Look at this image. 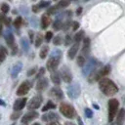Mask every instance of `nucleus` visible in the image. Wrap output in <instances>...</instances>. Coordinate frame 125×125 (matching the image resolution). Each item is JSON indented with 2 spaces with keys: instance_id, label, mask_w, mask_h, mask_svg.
Listing matches in <instances>:
<instances>
[{
  "instance_id": "nucleus-44",
  "label": "nucleus",
  "mask_w": 125,
  "mask_h": 125,
  "mask_svg": "<svg viewBox=\"0 0 125 125\" xmlns=\"http://www.w3.org/2000/svg\"><path fill=\"white\" fill-rule=\"evenodd\" d=\"M20 115V112L19 113H14V114H12L11 115V119H13V120H16L17 118H18V116Z\"/></svg>"
},
{
  "instance_id": "nucleus-31",
  "label": "nucleus",
  "mask_w": 125,
  "mask_h": 125,
  "mask_svg": "<svg viewBox=\"0 0 125 125\" xmlns=\"http://www.w3.org/2000/svg\"><path fill=\"white\" fill-rule=\"evenodd\" d=\"M21 24H22V19H21V17H18L14 21V25L16 28H20L21 26Z\"/></svg>"
},
{
  "instance_id": "nucleus-13",
  "label": "nucleus",
  "mask_w": 125,
  "mask_h": 125,
  "mask_svg": "<svg viewBox=\"0 0 125 125\" xmlns=\"http://www.w3.org/2000/svg\"><path fill=\"white\" fill-rule=\"evenodd\" d=\"M48 84H49L48 79L45 78V77H41V78L38 79V81L36 83V90L41 92V91H43V90H45L47 88Z\"/></svg>"
},
{
  "instance_id": "nucleus-33",
  "label": "nucleus",
  "mask_w": 125,
  "mask_h": 125,
  "mask_svg": "<svg viewBox=\"0 0 125 125\" xmlns=\"http://www.w3.org/2000/svg\"><path fill=\"white\" fill-rule=\"evenodd\" d=\"M70 25H71L70 20H69V19H67L64 22H62V28H61V29H62V30H67V29L70 27Z\"/></svg>"
},
{
  "instance_id": "nucleus-26",
  "label": "nucleus",
  "mask_w": 125,
  "mask_h": 125,
  "mask_svg": "<svg viewBox=\"0 0 125 125\" xmlns=\"http://www.w3.org/2000/svg\"><path fill=\"white\" fill-rule=\"evenodd\" d=\"M70 4V0H60L59 3L57 4V8H65Z\"/></svg>"
},
{
  "instance_id": "nucleus-10",
  "label": "nucleus",
  "mask_w": 125,
  "mask_h": 125,
  "mask_svg": "<svg viewBox=\"0 0 125 125\" xmlns=\"http://www.w3.org/2000/svg\"><path fill=\"white\" fill-rule=\"evenodd\" d=\"M26 102H27V99H26V98H24V97H23V98H21V99L16 100V101H15V103H14V105H13L14 110H15V111H20V110H21V109L25 106Z\"/></svg>"
},
{
  "instance_id": "nucleus-19",
  "label": "nucleus",
  "mask_w": 125,
  "mask_h": 125,
  "mask_svg": "<svg viewBox=\"0 0 125 125\" xmlns=\"http://www.w3.org/2000/svg\"><path fill=\"white\" fill-rule=\"evenodd\" d=\"M58 117L59 116H58V114L56 112H49V113L44 114L42 116V120L43 121H50V122H52V121H57Z\"/></svg>"
},
{
  "instance_id": "nucleus-16",
  "label": "nucleus",
  "mask_w": 125,
  "mask_h": 125,
  "mask_svg": "<svg viewBox=\"0 0 125 125\" xmlns=\"http://www.w3.org/2000/svg\"><path fill=\"white\" fill-rule=\"evenodd\" d=\"M5 41H6L7 45L9 47H11V48L15 45V37H14L13 33L11 32V30H8L6 32V34H5Z\"/></svg>"
},
{
  "instance_id": "nucleus-3",
  "label": "nucleus",
  "mask_w": 125,
  "mask_h": 125,
  "mask_svg": "<svg viewBox=\"0 0 125 125\" xmlns=\"http://www.w3.org/2000/svg\"><path fill=\"white\" fill-rule=\"evenodd\" d=\"M119 107V102L116 99H110L108 101V121H113L115 115L117 114Z\"/></svg>"
},
{
  "instance_id": "nucleus-5",
  "label": "nucleus",
  "mask_w": 125,
  "mask_h": 125,
  "mask_svg": "<svg viewBox=\"0 0 125 125\" xmlns=\"http://www.w3.org/2000/svg\"><path fill=\"white\" fill-rule=\"evenodd\" d=\"M59 73H60L61 79H62L65 83H70L72 81V74L67 66H62Z\"/></svg>"
},
{
  "instance_id": "nucleus-28",
  "label": "nucleus",
  "mask_w": 125,
  "mask_h": 125,
  "mask_svg": "<svg viewBox=\"0 0 125 125\" xmlns=\"http://www.w3.org/2000/svg\"><path fill=\"white\" fill-rule=\"evenodd\" d=\"M123 119H124V108H121L119 110L118 114H117V120L116 121H117L118 124H121L122 121H123Z\"/></svg>"
},
{
  "instance_id": "nucleus-41",
  "label": "nucleus",
  "mask_w": 125,
  "mask_h": 125,
  "mask_svg": "<svg viewBox=\"0 0 125 125\" xmlns=\"http://www.w3.org/2000/svg\"><path fill=\"white\" fill-rule=\"evenodd\" d=\"M35 71H36V67H32V68H30V69L27 71V76H31V75H33V74L35 73Z\"/></svg>"
},
{
  "instance_id": "nucleus-45",
  "label": "nucleus",
  "mask_w": 125,
  "mask_h": 125,
  "mask_svg": "<svg viewBox=\"0 0 125 125\" xmlns=\"http://www.w3.org/2000/svg\"><path fill=\"white\" fill-rule=\"evenodd\" d=\"M5 18H6V17H5V15H4V14H0V24L4 22Z\"/></svg>"
},
{
  "instance_id": "nucleus-22",
  "label": "nucleus",
  "mask_w": 125,
  "mask_h": 125,
  "mask_svg": "<svg viewBox=\"0 0 125 125\" xmlns=\"http://www.w3.org/2000/svg\"><path fill=\"white\" fill-rule=\"evenodd\" d=\"M54 108H56V104L53 103L52 101H48L47 104L42 107V111H43V112H46L47 110H49V109H54Z\"/></svg>"
},
{
  "instance_id": "nucleus-47",
  "label": "nucleus",
  "mask_w": 125,
  "mask_h": 125,
  "mask_svg": "<svg viewBox=\"0 0 125 125\" xmlns=\"http://www.w3.org/2000/svg\"><path fill=\"white\" fill-rule=\"evenodd\" d=\"M47 125H61L58 121H52V122H49V123H47Z\"/></svg>"
},
{
  "instance_id": "nucleus-42",
  "label": "nucleus",
  "mask_w": 125,
  "mask_h": 125,
  "mask_svg": "<svg viewBox=\"0 0 125 125\" xmlns=\"http://www.w3.org/2000/svg\"><path fill=\"white\" fill-rule=\"evenodd\" d=\"M71 24H72V29L73 30H77V28L79 27V23L77 21H73Z\"/></svg>"
},
{
  "instance_id": "nucleus-48",
  "label": "nucleus",
  "mask_w": 125,
  "mask_h": 125,
  "mask_svg": "<svg viewBox=\"0 0 125 125\" xmlns=\"http://www.w3.org/2000/svg\"><path fill=\"white\" fill-rule=\"evenodd\" d=\"M28 34H29V38H30V41L32 42V39H33V32L30 30V31L28 32Z\"/></svg>"
},
{
  "instance_id": "nucleus-39",
  "label": "nucleus",
  "mask_w": 125,
  "mask_h": 125,
  "mask_svg": "<svg viewBox=\"0 0 125 125\" xmlns=\"http://www.w3.org/2000/svg\"><path fill=\"white\" fill-rule=\"evenodd\" d=\"M44 73H45V68H44V67H41V68L39 69V71H38L37 75H36V78H37V79H39V78L43 77V74H44Z\"/></svg>"
},
{
  "instance_id": "nucleus-53",
  "label": "nucleus",
  "mask_w": 125,
  "mask_h": 125,
  "mask_svg": "<svg viewBox=\"0 0 125 125\" xmlns=\"http://www.w3.org/2000/svg\"><path fill=\"white\" fill-rule=\"evenodd\" d=\"M2 29H3V27H2V24H0V35H1V33H2Z\"/></svg>"
},
{
  "instance_id": "nucleus-29",
  "label": "nucleus",
  "mask_w": 125,
  "mask_h": 125,
  "mask_svg": "<svg viewBox=\"0 0 125 125\" xmlns=\"http://www.w3.org/2000/svg\"><path fill=\"white\" fill-rule=\"evenodd\" d=\"M42 41H43V36H42V34H37L36 35V38H35V47H39L41 44H42Z\"/></svg>"
},
{
  "instance_id": "nucleus-12",
  "label": "nucleus",
  "mask_w": 125,
  "mask_h": 125,
  "mask_svg": "<svg viewBox=\"0 0 125 125\" xmlns=\"http://www.w3.org/2000/svg\"><path fill=\"white\" fill-rule=\"evenodd\" d=\"M90 52V38L89 37H84L83 38V47H82V51H81V56H83L85 58V56H87Z\"/></svg>"
},
{
  "instance_id": "nucleus-1",
  "label": "nucleus",
  "mask_w": 125,
  "mask_h": 125,
  "mask_svg": "<svg viewBox=\"0 0 125 125\" xmlns=\"http://www.w3.org/2000/svg\"><path fill=\"white\" fill-rule=\"evenodd\" d=\"M99 88L105 96H113L118 92V87L116 84L106 77L99 80Z\"/></svg>"
},
{
  "instance_id": "nucleus-50",
  "label": "nucleus",
  "mask_w": 125,
  "mask_h": 125,
  "mask_svg": "<svg viewBox=\"0 0 125 125\" xmlns=\"http://www.w3.org/2000/svg\"><path fill=\"white\" fill-rule=\"evenodd\" d=\"M81 12H82V8H81V7H79V9H77V11H76V14H77V15H80V14H81Z\"/></svg>"
},
{
  "instance_id": "nucleus-30",
  "label": "nucleus",
  "mask_w": 125,
  "mask_h": 125,
  "mask_svg": "<svg viewBox=\"0 0 125 125\" xmlns=\"http://www.w3.org/2000/svg\"><path fill=\"white\" fill-rule=\"evenodd\" d=\"M62 21H60V20H56L55 22L53 23V27L55 30H60L62 28Z\"/></svg>"
},
{
  "instance_id": "nucleus-37",
  "label": "nucleus",
  "mask_w": 125,
  "mask_h": 125,
  "mask_svg": "<svg viewBox=\"0 0 125 125\" xmlns=\"http://www.w3.org/2000/svg\"><path fill=\"white\" fill-rule=\"evenodd\" d=\"M71 41H72L71 36H70L69 34H66V35H65V38H64V45H65V46H69L70 43H71Z\"/></svg>"
},
{
  "instance_id": "nucleus-8",
  "label": "nucleus",
  "mask_w": 125,
  "mask_h": 125,
  "mask_svg": "<svg viewBox=\"0 0 125 125\" xmlns=\"http://www.w3.org/2000/svg\"><path fill=\"white\" fill-rule=\"evenodd\" d=\"M30 87H31V84H30L29 81H23L19 86V88L17 90V95L18 96H24V95H26L28 93Z\"/></svg>"
},
{
  "instance_id": "nucleus-17",
  "label": "nucleus",
  "mask_w": 125,
  "mask_h": 125,
  "mask_svg": "<svg viewBox=\"0 0 125 125\" xmlns=\"http://www.w3.org/2000/svg\"><path fill=\"white\" fill-rule=\"evenodd\" d=\"M50 4H51L50 1H41V2H39L37 5H34V6L32 7V10H33V12L37 13V12H39L41 9L47 8L48 6H50Z\"/></svg>"
},
{
  "instance_id": "nucleus-4",
  "label": "nucleus",
  "mask_w": 125,
  "mask_h": 125,
  "mask_svg": "<svg viewBox=\"0 0 125 125\" xmlns=\"http://www.w3.org/2000/svg\"><path fill=\"white\" fill-rule=\"evenodd\" d=\"M60 112L67 117V118H73L75 116V109L74 107L71 105V104H65V103H62L60 104Z\"/></svg>"
},
{
  "instance_id": "nucleus-9",
  "label": "nucleus",
  "mask_w": 125,
  "mask_h": 125,
  "mask_svg": "<svg viewBox=\"0 0 125 125\" xmlns=\"http://www.w3.org/2000/svg\"><path fill=\"white\" fill-rule=\"evenodd\" d=\"M38 116H39V114H38V112H37V111L30 110V111H28L27 113H25V114L21 117V122L22 124H26V123H28V122H30V121H32V120H34V119H35V118H37Z\"/></svg>"
},
{
  "instance_id": "nucleus-51",
  "label": "nucleus",
  "mask_w": 125,
  "mask_h": 125,
  "mask_svg": "<svg viewBox=\"0 0 125 125\" xmlns=\"http://www.w3.org/2000/svg\"><path fill=\"white\" fill-rule=\"evenodd\" d=\"M64 125H75V124H74V123H72V122H68V121H67V122H65V123H64Z\"/></svg>"
},
{
  "instance_id": "nucleus-38",
  "label": "nucleus",
  "mask_w": 125,
  "mask_h": 125,
  "mask_svg": "<svg viewBox=\"0 0 125 125\" xmlns=\"http://www.w3.org/2000/svg\"><path fill=\"white\" fill-rule=\"evenodd\" d=\"M52 38H53V32L52 31H47L46 34H45V40L47 42H50Z\"/></svg>"
},
{
  "instance_id": "nucleus-46",
  "label": "nucleus",
  "mask_w": 125,
  "mask_h": 125,
  "mask_svg": "<svg viewBox=\"0 0 125 125\" xmlns=\"http://www.w3.org/2000/svg\"><path fill=\"white\" fill-rule=\"evenodd\" d=\"M17 50H18V49H17V45L15 44V45L12 47V54H13V55H15V54L17 53Z\"/></svg>"
},
{
  "instance_id": "nucleus-40",
  "label": "nucleus",
  "mask_w": 125,
  "mask_h": 125,
  "mask_svg": "<svg viewBox=\"0 0 125 125\" xmlns=\"http://www.w3.org/2000/svg\"><path fill=\"white\" fill-rule=\"evenodd\" d=\"M85 114H86V116H87V117L91 118V117H92V115H93V112H92V110H91L90 108H85Z\"/></svg>"
},
{
  "instance_id": "nucleus-55",
  "label": "nucleus",
  "mask_w": 125,
  "mask_h": 125,
  "mask_svg": "<svg viewBox=\"0 0 125 125\" xmlns=\"http://www.w3.org/2000/svg\"><path fill=\"white\" fill-rule=\"evenodd\" d=\"M84 1H85V2H87V1H89V0H84Z\"/></svg>"
},
{
  "instance_id": "nucleus-27",
  "label": "nucleus",
  "mask_w": 125,
  "mask_h": 125,
  "mask_svg": "<svg viewBox=\"0 0 125 125\" xmlns=\"http://www.w3.org/2000/svg\"><path fill=\"white\" fill-rule=\"evenodd\" d=\"M85 62H86V59L83 57V56H78V58H77V60H76V63H77V65L78 66H84V64H85Z\"/></svg>"
},
{
  "instance_id": "nucleus-34",
  "label": "nucleus",
  "mask_w": 125,
  "mask_h": 125,
  "mask_svg": "<svg viewBox=\"0 0 125 125\" xmlns=\"http://www.w3.org/2000/svg\"><path fill=\"white\" fill-rule=\"evenodd\" d=\"M21 44L22 49H23L24 51H27V50H28L29 44H28V41L26 40V38H21Z\"/></svg>"
},
{
  "instance_id": "nucleus-6",
  "label": "nucleus",
  "mask_w": 125,
  "mask_h": 125,
  "mask_svg": "<svg viewBox=\"0 0 125 125\" xmlns=\"http://www.w3.org/2000/svg\"><path fill=\"white\" fill-rule=\"evenodd\" d=\"M42 96L38 95V96H34L32 99H30V101L28 102L27 104V108L29 110H32V109H36L38 108L41 104H42Z\"/></svg>"
},
{
  "instance_id": "nucleus-52",
  "label": "nucleus",
  "mask_w": 125,
  "mask_h": 125,
  "mask_svg": "<svg viewBox=\"0 0 125 125\" xmlns=\"http://www.w3.org/2000/svg\"><path fill=\"white\" fill-rule=\"evenodd\" d=\"M0 104H1V105H5V103H4V102H3L1 99H0Z\"/></svg>"
},
{
  "instance_id": "nucleus-21",
  "label": "nucleus",
  "mask_w": 125,
  "mask_h": 125,
  "mask_svg": "<svg viewBox=\"0 0 125 125\" xmlns=\"http://www.w3.org/2000/svg\"><path fill=\"white\" fill-rule=\"evenodd\" d=\"M8 55V51L4 46H0V63H2Z\"/></svg>"
},
{
  "instance_id": "nucleus-49",
  "label": "nucleus",
  "mask_w": 125,
  "mask_h": 125,
  "mask_svg": "<svg viewBox=\"0 0 125 125\" xmlns=\"http://www.w3.org/2000/svg\"><path fill=\"white\" fill-rule=\"evenodd\" d=\"M77 121H78V125H83V122H82V120H81V118L79 116L77 118Z\"/></svg>"
},
{
  "instance_id": "nucleus-11",
  "label": "nucleus",
  "mask_w": 125,
  "mask_h": 125,
  "mask_svg": "<svg viewBox=\"0 0 125 125\" xmlns=\"http://www.w3.org/2000/svg\"><path fill=\"white\" fill-rule=\"evenodd\" d=\"M49 95H50V97H52V98H54V99H56V100H62V99L63 98L62 91L60 88H58V87L52 88V89L50 90V92H49Z\"/></svg>"
},
{
  "instance_id": "nucleus-18",
  "label": "nucleus",
  "mask_w": 125,
  "mask_h": 125,
  "mask_svg": "<svg viewBox=\"0 0 125 125\" xmlns=\"http://www.w3.org/2000/svg\"><path fill=\"white\" fill-rule=\"evenodd\" d=\"M50 23H51V18H50V16L47 15V14H44L42 16V18H41V27L43 29H46L50 25Z\"/></svg>"
},
{
  "instance_id": "nucleus-20",
  "label": "nucleus",
  "mask_w": 125,
  "mask_h": 125,
  "mask_svg": "<svg viewBox=\"0 0 125 125\" xmlns=\"http://www.w3.org/2000/svg\"><path fill=\"white\" fill-rule=\"evenodd\" d=\"M51 80L55 85H60L61 84V76H60V73L57 70L51 72Z\"/></svg>"
},
{
  "instance_id": "nucleus-43",
  "label": "nucleus",
  "mask_w": 125,
  "mask_h": 125,
  "mask_svg": "<svg viewBox=\"0 0 125 125\" xmlns=\"http://www.w3.org/2000/svg\"><path fill=\"white\" fill-rule=\"evenodd\" d=\"M10 22H11V19L10 18H5V20H4V23L7 25V26H9L10 25Z\"/></svg>"
},
{
  "instance_id": "nucleus-2",
  "label": "nucleus",
  "mask_w": 125,
  "mask_h": 125,
  "mask_svg": "<svg viewBox=\"0 0 125 125\" xmlns=\"http://www.w3.org/2000/svg\"><path fill=\"white\" fill-rule=\"evenodd\" d=\"M110 69H111L110 65H109V64H106V65L103 66L102 68H100V69H98V70H96V69L93 70V71L91 72V74L89 75V78H88L89 82H90V83H93V82L99 81L100 79L105 77V76L110 72Z\"/></svg>"
},
{
  "instance_id": "nucleus-25",
  "label": "nucleus",
  "mask_w": 125,
  "mask_h": 125,
  "mask_svg": "<svg viewBox=\"0 0 125 125\" xmlns=\"http://www.w3.org/2000/svg\"><path fill=\"white\" fill-rule=\"evenodd\" d=\"M48 51H49V47L47 46V45H44L42 48H41V50H40V58L41 59H46V57H47V55H48Z\"/></svg>"
},
{
  "instance_id": "nucleus-7",
  "label": "nucleus",
  "mask_w": 125,
  "mask_h": 125,
  "mask_svg": "<svg viewBox=\"0 0 125 125\" xmlns=\"http://www.w3.org/2000/svg\"><path fill=\"white\" fill-rule=\"evenodd\" d=\"M60 59L61 58H59V57L51 56L50 59L47 61V69L50 72L57 70V67L59 66V63H60Z\"/></svg>"
},
{
  "instance_id": "nucleus-24",
  "label": "nucleus",
  "mask_w": 125,
  "mask_h": 125,
  "mask_svg": "<svg viewBox=\"0 0 125 125\" xmlns=\"http://www.w3.org/2000/svg\"><path fill=\"white\" fill-rule=\"evenodd\" d=\"M83 38H84V31H83V30H80V31H78V32L74 35L73 40L75 41V43H80V41H81Z\"/></svg>"
},
{
  "instance_id": "nucleus-23",
  "label": "nucleus",
  "mask_w": 125,
  "mask_h": 125,
  "mask_svg": "<svg viewBox=\"0 0 125 125\" xmlns=\"http://www.w3.org/2000/svg\"><path fill=\"white\" fill-rule=\"evenodd\" d=\"M21 62H18L17 64H15L13 69H12V76L16 77L19 74V72L21 71Z\"/></svg>"
},
{
  "instance_id": "nucleus-35",
  "label": "nucleus",
  "mask_w": 125,
  "mask_h": 125,
  "mask_svg": "<svg viewBox=\"0 0 125 125\" xmlns=\"http://www.w3.org/2000/svg\"><path fill=\"white\" fill-rule=\"evenodd\" d=\"M57 11H58V8H57V6H52V7H50L48 10H47V15H55L56 13H57Z\"/></svg>"
},
{
  "instance_id": "nucleus-32",
  "label": "nucleus",
  "mask_w": 125,
  "mask_h": 125,
  "mask_svg": "<svg viewBox=\"0 0 125 125\" xmlns=\"http://www.w3.org/2000/svg\"><path fill=\"white\" fill-rule=\"evenodd\" d=\"M53 43H54V45H56V46L61 45V44L62 43V37L60 34L57 35V36H55V38H54V40H53Z\"/></svg>"
},
{
  "instance_id": "nucleus-14",
  "label": "nucleus",
  "mask_w": 125,
  "mask_h": 125,
  "mask_svg": "<svg viewBox=\"0 0 125 125\" xmlns=\"http://www.w3.org/2000/svg\"><path fill=\"white\" fill-rule=\"evenodd\" d=\"M85 64H86V67L84 69V73H86V72H92L93 70H95V66L97 64V62H96L95 59L91 58L88 62H85Z\"/></svg>"
},
{
  "instance_id": "nucleus-15",
  "label": "nucleus",
  "mask_w": 125,
  "mask_h": 125,
  "mask_svg": "<svg viewBox=\"0 0 125 125\" xmlns=\"http://www.w3.org/2000/svg\"><path fill=\"white\" fill-rule=\"evenodd\" d=\"M78 49H79V43H74V44L70 47V49L68 50V52H67V57H68V59H70V60L74 59L75 56H76V54H77Z\"/></svg>"
},
{
  "instance_id": "nucleus-36",
  "label": "nucleus",
  "mask_w": 125,
  "mask_h": 125,
  "mask_svg": "<svg viewBox=\"0 0 125 125\" xmlns=\"http://www.w3.org/2000/svg\"><path fill=\"white\" fill-rule=\"evenodd\" d=\"M9 10H10V7H9V5L7 4V3H3L2 5H1V11H2V13L5 15V14H7L8 12H9Z\"/></svg>"
},
{
  "instance_id": "nucleus-54",
  "label": "nucleus",
  "mask_w": 125,
  "mask_h": 125,
  "mask_svg": "<svg viewBox=\"0 0 125 125\" xmlns=\"http://www.w3.org/2000/svg\"><path fill=\"white\" fill-rule=\"evenodd\" d=\"M32 125H40V124H39V123H33Z\"/></svg>"
}]
</instances>
